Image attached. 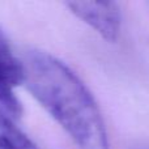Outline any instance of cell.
I'll use <instances>...</instances> for the list:
<instances>
[{"label":"cell","instance_id":"1","mask_svg":"<svg viewBox=\"0 0 149 149\" xmlns=\"http://www.w3.org/2000/svg\"><path fill=\"white\" fill-rule=\"evenodd\" d=\"M24 85L79 149H110L98 103L81 79L58 58L41 50L22 56Z\"/></svg>","mask_w":149,"mask_h":149},{"label":"cell","instance_id":"2","mask_svg":"<svg viewBox=\"0 0 149 149\" xmlns=\"http://www.w3.org/2000/svg\"><path fill=\"white\" fill-rule=\"evenodd\" d=\"M25 81L22 60L13 54L4 31L0 29V109L13 119L20 118L22 106L16 89Z\"/></svg>","mask_w":149,"mask_h":149},{"label":"cell","instance_id":"3","mask_svg":"<svg viewBox=\"0 0 149 149\" xmlns=\"http://www.w3.org/2000/svg\"><path fill=\"white\" fill-rule=\"evenodd\" d=\"M71 13L89 25L105 41L115 43L120 36L122 13L113 1H68Z\"/></svg>","mask_w":149,"mask_h":149},{"label":"cell","instance_id":"4","mask_svg":"<svg viewBox=\"0 0 149 149\" xmlns=\"http://www.w3.org/2000/svg\"><path fill=\"white\" fill-rule=\"evenodd\" d=\"M0 149H38L33 140L18 128L15 119L0 109Z\"/></svg>","mask_w":149,"mask_h":149},{"label":"cell","instance_id":"5","mask_svg":"<svg viewBox=\"0 0 149 149\" xmlns=\"http://www.w3.org/2000/svg\"><path fill=\"white\" fill-rule=\"evenodd\" d=\"M131 149H149V145H139V147H134Z\"/></svg>","mask_w":149,"mask_h":149}]
</instances>
